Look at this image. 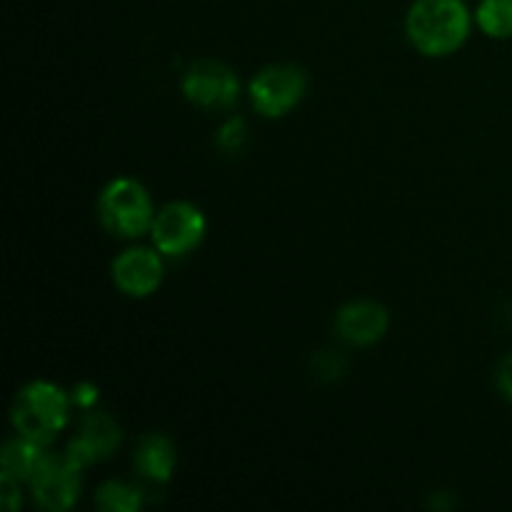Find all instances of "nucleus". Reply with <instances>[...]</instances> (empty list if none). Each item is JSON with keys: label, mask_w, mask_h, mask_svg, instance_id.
<instances>
[{"label": "nucleus", "mask_w": 512, "mask_h": 512, "mask_svg": "<svg viewBox=\"0 0 512 512\" xmlns=\"http://www.w3.org/2000/svg\"><path fill=\"white\" fill-rule=\"evenodd\" d=\"M405 28L420 53L440 58L455 53L468 40L470 13L463 0H415Z\"/></svg>", "instance_id": "1"}, {"label": "nucleus", "mask_w": 512, "mask_h": 512, "mask_svg": "<svg viewBox=\"0 0 512 512\" xmlns=\"http://www.w3.org/2000/svg\"><path fill=\"white\" fill-rule=\"evenodd\" d=\"M70 413V400L58 385L35 380L25 385L10 408V420L18 435L48 445L65 428Z\"/></svg>", "instance_id": "2"}, {"label": "nucleus", "mask_w": 512, "mask_h": 512, "mask_svg": "<svg viewBox=\"0 0 512 512\" xmlns=\"http://www.w3.org/2000/svg\"><path fill=\"white\" fill-rule=\"evenodd\" d=\"M100 220L118 238H140L153 228V200L133 178H118L100 193Z\"/></svg>", "instance_id": "3"}, {"label": "nucleus", "mask_w": 512, "mask_h": 512, "mask_svg": "<svg viewBox=\"0 0 512 512\" xmlns=\"http://www.w3.org/2000/svg\"><path fill=\"white\" fill-rule=\"evenodd\" d=\"M308 90L305 70L298 65H270L250 83V103L265 118H283Z\"/></svg>", "instance_id": "4"}, {"label": "nucleus", "mask_w": 512, "mask_h": 512, "mask_svg": "<svg viewBox=\"0 0 512 512\" xmlns=\"http://www.w3.org/2000/svg\"><path fill=\"white\" fill-rule=\"evenodd\" d=\"M153 243L168 258L190 253L205 235V215L185 200L168 203L153 220Z\"/></svg>", "instance_id": "5"}, {"label": "nucleus", "mask_w": 512, "mask_h": 512, "mask_svg": "<svg viewBox=\"0 0 512 512\" xmlns=\"http://www.w3.org/2000/svg\"><path fill=\"white\" fill-rule=\"evenodd\" d=\"M80 470L68 463L65 455H48L40 460L38 470L28 480L33 500L43 510L63 512L73 508L80 493Z\"/></svg>", "instance_id": "6"}, {"label": "nucleus", "mask_w": 512, "mask_h": 512, "mask_svg": "<svg viewBox=\"0 0 512 512\" xmlns=\"http://www.w3.org/2000/svg\"><path fill=\"white\" fill-rule=\"evenodd\" d=\"M183 93L200 108H230L240 95V80L218 60H200L183 75Z\"/></svg>", "instance_id": "7"}, {"label": "nucleus", "mask_w": 512, "mask_h": 512, "mask_svg": "<svg viewBox=\"0 0 512 512\" xmlns=\"http://www.w3.org/2000/svg\"><path fill=\"white\" fill-rule=\"evenodd\" d=\"M120 445V428L108 413H90L85 415L80 433L70 440L65 458L73 468L83 470L88 465L98 463L113 455Z\"/></svg>", "instance_id": "8"}, {"label": "nucleus", "mask_w": 512, "mask_h": 512, "mask_svg": "<svg viewBox=\"0 0 512 512\" xmlns=\"http://www.w3.org/2000/svg\"><path fill=\"white\" fill-rule=\"evenodd\" d=\"M160 253V250H158ZM150 248H130L113 260V280L123 293L145 298L163 280V260Z\"/></svg>", "instance_id": "9"}, {"label": "nucleus", "mask_w": 512, "mask_h": 512, "mask_svg": "<svg viewBox=\"0 0 512 512\" xmlns=\"http://www.w3.org/2000/svg\"><path fill=\"white\" fill-rule=\"evenodd\" d=\"M388 310L373 300H353L335 315V333L350 345H373L388 333Z\"/></svg>", "instance_id": "10"}, {"label": "nucleus", "mask_w": 512, "mask_h": 512, "mask_svg": "<svg viewBox=\"0 0 512 512\" xmlns=\"http://www.w3.org/2000/svg\"><path fill=\"white\" fill-rule=\"evenodd\" d=\"M135 470H138L140 478L150 480V483H168L170 475H173L175 468V450L173 443H170L165 435L153 433L145 435L140 440L138 450H135L133 458Z\"/></svg>", "instance_id": "11"}, {"label": "nucleus", "mask_w": 512, "mask_h": 512, "mask_svg": "<svg viewBox=\"0 0 512 512\" xmlns=\"http://www.w3.org/2000/svg\"><path fill=\"white\" fill-rule=\"evenodd\" d=\"M45 445L18 435L15 440L5 443L3 448V473L13 475L15 480H30L38 470L40 460L45 458Z\"/></svg>", "instance_id": "12"}, {"label": "nucleus", "mask_w": 512, "mask_h": 512, "mask_svg": "<svg viewBox=\"0 0 512 512\" xmlns=\"http://www.w3.org/2000/svg\"><path fill=\"white\" fill-rule=\"evenodd\" d=\"M95 505L108 512H135L143 505V493L120 480H108L95 493Z\"/></svg>", "instance_id": "13"}, {"label": "nucleus", "mask_w": 512, "mask_h": 512, "mask_svg": "<svg viewBox=\"0 0 512 512\" xmlns=\"http://www.w3.org/2000/svg\"><path fill=\"white\" fill-rule=\"evenodd\" d=\"M480 30L490 38H510L512 35V0H483L475 13Z\"/></svg>", "instance_id": "14"}, {"label": "nucleus", "mask_w": 512, "mask_h": 512, "mask_svg": "<svg viewBox=\"0 0 512 512\" xmlns=\"http://www.w3.org/2000/svg\"><path fill=\"white\" fill-rule=\"evenodd\" d=\"M345 368H348V363H345V358L338 353V350H323V353L315 355L313 365H310V370L315 373V378H320V380L343 378Z\"/></svg>", "instance_id": "15"}, {"label": "nucleus", "mask_w": 512, "mask_h": 512, "mask_svg": "<svg viewBox=\"0 0 512 512\" xmlns=\"http://www.w3.org/2000/svg\"><path fill=\"white\" fill-rule=\"evenodd\" d=\"M245 140H248V125H245L243 118L225 120L223 128L218 130V145L225 150V153L243 150Z\"/></svg>", "instance_id": "16"}, {"label": "nucleus", "mask_w": 512, "mask_h": 512, "mask_svg": "<svg viewBox=\"0 0 512 512\" xmlns=\"http://www.w3.org/2000/svg\"><path fill=\"white\" fill-rule=\"evenodd\" d=\"M20 480H15L13 475L3 473L0 478V500H3V508L8 512H15L20 508Z\"/></svg>", "instance_id": "17"}, {"label": "nucleus", "mask_w": 512, "mask_h": 512, "mask_svg": "<svg viewBox=\"0 0 512 512\" xmlns=\"http://www.w3.org/2000/svg\"><path fill=\"white\" fill-rule=\"evenodd\" d=\"M73 400L80 408H90V405H95V400H98V388H95L93 383H80L78 388H75Z\"/></svg>", "instance_id": "18"}, {"label": "nucleus", "mask_w": 512, "mask_h": 512, "mask_svg": "<svg viewBox=\"0 0 512 512\" xmlns=\"http://www.w3.org/2000/svg\"><path fill=\"white\" fill-rule=\"evenodd\" d=\"M498 385H500V390H503L505 398L512 400V353L503 360V365H500Z\"/></svg>", "instance_id": "19"}]
</instances>
